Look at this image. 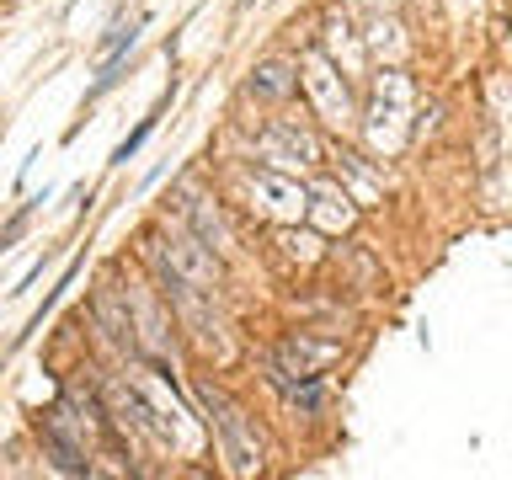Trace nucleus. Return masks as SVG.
Wrapping results in <instances>:
<instances>
[{
    "instance_id": "1",
    "label": "nucleus",
    "mask_w": 512,
    "mask_h": 480,
    "mask_svg": "<svg viewBox=\"0 0 512 480\" xmlns=\"http://www.w3.org/2000/svg\"><path fill=\"white\" fill-rule=\"evenodd\" d=\"M203 400H208V411H214V422H219V432H224V454H230L240 470L262 464V438H256V427L246 422V411H240L235 400H224L214 384H203Z\"/></svg>"
},
{
    "instance_id": "2",
    "label": "nucleus",
    "mask_w": 512,
    "mask_h": 480,
    "mask_svg": "<svg viewBox=\"0 0 512 480\" xmlns=\"http://www.w3.org/2000/svg\"><path fill=\"white\" fill-rule=\"evenodd\" d=\"M251 91H262V96H288L294 91V80H288V64L283 59H262L251 70Z\"/></svg>"
},
{
    "instance_id": "3",
    "label": "nucleus",
    "mask_w": 512,
    "mask_h": 480,
    "mask_svg": "<svg viewBox=\"0 0 512 480\" xmlns=\"http://www.w3.org/2000/svg\"><path fill=\"white\" fill-rule=\"evenodd\" d=\"M150 128H155V118H144V123L134 128V134H128V139H123V150H118V160H128V155H134V150H139V144H144V134H150Z\"/></svg>"
}]
</instances>
